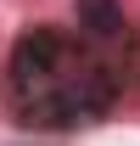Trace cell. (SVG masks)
I'll list each match as a JSON object with an SVG mask.
<instances>
[{
  "label": "cell",
  "mask_w": 140,
  "mask_h": 146,
  "mask_svg": "<svg viewBox=\"0 0 140 146\" xmlns=\"http://www.w3.org/2000/svg\"><path fill=\"white\" fill-rule=\"evenodd\" d=\"M79 28H90L95 39H123V0H79Z\"/></svg>",
  "instance_id": "7a4b0ae2"
},
{
  "label": "cell",
  "mask_w": 140,
  "mask_h": 146,
  "mask_svg": "<svg viewBox=\"0 0 140 146\" xmlns=\"http://www.w3.org/2000/svg\"><path fill=\"white\" fill-rule=\"evenodd\" d=\"M11 90L28 124H90L112 107L118 79L67 34L34 28L11 56Z\"/></svg>",
  "instance_id": "6da1fadb"
}]
</instances>
